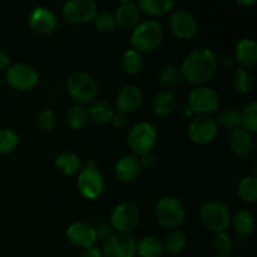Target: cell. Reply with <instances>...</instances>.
I'll return each instance as SVG.
<instances>
[{
	"mask_svg": "<svg viewBox=\"0 0 257 257\" xmlns=\"http://www.w3.org/2000/svg\"><path fill=\"white\" fill-rule=\"evenodd\" d=\"M180 69L185 80L198 87L205 85L217 72V58L208 48H198L186 57Z\"/></svg>",
	"mask_w": 257,
	"mask_h": 257,
	"instance_id": "obj_1",
	"label": "cell"
},
{
	"mask_svg": "<svg viewBox=\"0 0 257 257\" xmlns=\"http://www.w3.org/2000/svg\"><path fill=\"white\" fill-rule=\"evenodd\" d=\"M163 40V29L156 20L140 22L132 30L131 43L132 49L137 52H153Z\"/></svg>",
	"mask_w": 257,
	"mask_h": 257,
	"instance_id": "obj_2",
	"label": "cell"
},
{
	"mask_svg": "<svg viewBox=\"0 0 257 257\" xmlns=\"http://www.w3.org/2000/svg\"><path fill=\"white\" fill-rule=\"evenodd\" d=\"M67 89L77 104H87L94 102L98 94V83L85 72H75L68 78Z\"/></svg>",
	"mask_w": 257,
	"mask_h": 257,
	"instance_id": "obj_3",
	"label": "cell"
},
{
	"mask_svg": "<svg viewBox=\"0 0 257 257\" xmlns=\"http://www.w3.org/2000/svg\"><path fill=\"white\" fill-rule=\"evenodd\" d=\"M200 220L205 227L218 233L225 232L232 218L230 210L225 203L220 201H210L200 208Z\"/></svg>",
	"mask_w": 257,
	"mask_h": 257,
	"instance_id": "obj_4",
	"label": "cell"
},
{
	"mask_svg": "<svg viewBox=\"0 0 257 257\" xmlns=\"http://www.w3.org/2000/svg\"><path fill=\"white\" fill-rule=\"evenodd\" d=\"M155 213L158 223L170 230H177L186 217L182 203L177 198L171 197V196L163 197L158 201Z\"/></svg>",
	"mask_w": 257,
	"mask_h": 257,
	"instance_id": "obj_5",
	"label": "cell"
},
{
	"mask_svg": "<svg viewBox=\"0 0 257 257\" xmlns=\"http://www.w3.org/2000/svg\"><path fill=\"white\" fill-rule=\"evenodd\" d=\"M77 186L80 195L87 200H95L102 195L104 190V181L93 160L88 161L87 166L79 171Z\"/></svg>",
	"mask_w": 257,
	"mask_h": 257,
	"instance_id": "obj_6",
	"label": "cell"
},
{
	"mask_svg": "<svg viewBox=\"0 0 257 257\" xmlns=\"http://www.w3.org/2000/svg\"><path fill=\"white\" fill-rule=\"evenodd\" d=\"M128 146L137 156L151 152L157 142V130L147 122H141L130 131L127 137Z\"/></svg>",
	"mask_w": 257,
	"mask_h": 257,
	"instance_id": "obj_7",
	"label": "cell"
},
{
	"mask_svg": "<svg viewBox=\"0 0 257 257\" xmlns=\"http://www.w3.org/2000/svg\"><path fill=\"white\" fill-rule=\"evenodd\" d=\"M188 107L193 114L208 115L215 113L220 107V97L212 88L200 85L191 90L188 95Z\"/></svg>",
	"mask_w": 257,
	"mask_h": 257,
	"instance_id": "obj_8",
	"label": "cell"
},
{
	"mask_svg": "<svg viewBox=\"0 0 257 257\" xmlns=\"http://www.w3.org/2000/svg\"><path fill=\"white\" fill-rule=\"evenodd\" d=\"M5 79L13 89L28 92L38 84L39 74L32 65L25 64V63H17L8 68Z\"/></svg>",
	"mask_w": 257,
	"mask_h": 257,
	"instance_id": "obj_9",
	"label": "cell"
},
{
	"mask_svg": "<svg viewBox=\"0 0 257 257\" xmlns=\"http://www.w3.org/2000/svg\"><path fill=\"white\" fill-rule=\"evenodd\" d=\"M141 221L137 206L131 202H123L115 206L110 213V227L120 233H130L138 227Z\"/></svg>",
	"mask_w": 257,
	"mask_h": 257,
	"instance_id": "obj_10",
	"label": "cell"
},
{
	"mask_svg": "<svg viewBox=\"0 0 257 257\" xmlns=\"http://www.w3.org/2000/svg\"><path fill=\"white\" fill-rule=\"evenodd\" d=\"M97 13V4L93 0H70L62 8L64 19L73 25L92 23Z\"/></svg>",
	"mask_w": 257,
	"mask_h": 257,
	"instance_id": "obj_11",
	"label": "cell"
},
{
	"mask_svg": "<svg viewBox=\"0 0 257 257\" xmlns=\"http://www.w3.org/2000/svg\"><path fill=\"white\" fill-rule=\"evenodd\" d=\"M188 137L198 146H206L217 136V123L210 115H197L188 125Z\"/></svg>",
	"mask_w": 257,
	"mask_h": 257,
	"instance_id": "obj_12",
	"label": "cell"
},
{
	"mask_svg": "<svg viewBox=\"0 0 257 257\" xmlns=\"http://www.w3.org/2000/svg\"><path fill=\"white\" fill-rule=\"evenodd\" d=\"M137 255V243L128 233L117 232L110 235L102 250L103 257H135Z\"/></svg>",
	"mask_w": 257,
	"mask_h": 257,
	"instance_id": "obj_13",
	"label": "cell"
},
{
	"mask_svg": "<svg viewBox=\"0 0 257 257\" xmlns=\"http://www.w3.org/2000/svg\"><path fill=\"white\" fill-rule=\"evenodd\" d=\"M170 29L180 39H191L197 33L198 24L192 13L186 9H178L171 14Z\"/></svg>",
	"mask_w": 257,
	"mask_h": 257,
	"instance_id": "obj_14",
	"label": "cell"
},
{
	"mask_svg": "<svg viewBox=\"0 0 257 257\" xmlns=\"http://www.w3.org/2000/svg\"><path fill=\"white\" fill-rule=\"evenodd\" d=\"M67 237L77 247L89 248L94 246L97 242V232H95L94 226L89 225L87 222H74L68 227Z\"/></svg>",
	"mask_w": 257,
	"mask_h": 257,
	"instance_id": "obj_15",
	"label": "cell"
},
{
	"mask_svg": "<svg viewBox=\"0 0 257 257\" xmlns=\"http://www.w3.org/2000/svg\"><path fill=\"white\" fill-rule=\"evenodd\" d=\"M29 27L37 34L49 35L57 28V18H55L54 13L48 8L38 7L30 13Z\"/></svg>",
	"mask_w": 257,
	"mask_h": 257,
	"instance_id": "obj_16",
	"label": "cell"
},
{
	"mask_svg": "<svg viewBox=\"0 0 257 257\" xmlns=\"http://www.w3.org/2000/svg\"><path fill=\"white\" fill-rule=\"evenodd\" d=\"M143 99L142 90L137 85H125L119 93L117 94L115 98V107H117L118 113L120 114H130V113L135 112L138 107L141 105Z\"/></svg>",
	"mask_w": 257,
	"mask_h": 257,
	"instance_id": "obj_17",
	"label": "cell"
},
{
	"mask_svg": "<svg viewBox=\"0 0 257 257\" xmlns=\"http://www.w3.org/2000/svg\"><path fill=\"white\" fill-rule=\"evenodd\" d=\"M141 171H142L141 160L138 158V156L133 155H128L120 158L115 163L114 167L115 176L122 182H132L140 176Z\"/></svg>",
	"mask_w": 257,
	"mask_h": 257,
	"instance_id": "obj_18",
	"label": "cell"
},
{
	"mask_svg": "<svg viewBox=\"0 0 257 257\" xmlns=\"http://www.w3.org/2000/svg\"><path fill=\"white\" fill-rule=\"evenodd\" d=\"M141 12L137 3L123 2L114 13L115 24L124 30L133 29L140 23Z\"/></svg>",
	"mask_w": 257,
	"mask_h": 257,
	"instance_id": "obj_19",
	"label": "cell"
},
{
	"mask_svg": "<svg viewBox=\"0 0 257 257\" xmlns=\"http://www.w3.org/2000/svg\"><path fill=\"white\" fill-rule=\"evenodd\" d=\"M253 137L250 132L243 128H237L230 137V147L233 155L237 157H246L253 150Z\"/></svg>",
	"mask_w": 257,
	"mask_h": 257,
	"instance_id": "obj_20",
	"label": "cell"
},
{
	"mask_svg": "<svg viewBox=\"0 0 257 257\" xmlns=\"http://www.w3.org/2000/svg\"><path fill=\"white\" fill-rule=\"evenodd\" d=\"M235 62L242 67H253L257 63V44L251 38H245L240 40L236 45Z\"/></svg>",
	"mask_w": 257,
	"mask_h": 257,
	"instance_id": "obj_21",
	"label": "cell"
},
{
	"mask_svg": "<svg viewBox=\"0 0 257 257\" xmlns=\"http://www.w3.org/2000/svg\"><path fill=\"white\" fill-rule=\"evenodd\" d=\"M89 119L94 120L98 124H107L112 122L114 117V109L112 105L105 100H94L90 103L89 108L87 109Z\"/></svg>",
	"mask_w": 257,
	"mask_h": 257,
	"instance_id": "obj_22",
	"label": "cell"
},
{
	"mask_svg": "<svg viewBox=\"0 0 257 257\" xmlns=\"http://www.w3.org/2000/svg\"><path fill=\"white\" fill-rule=\"evenodd\" d=\"M233 225V230L241 237H247L253 232L256 226L255 215L248 210H241L236 213L233 220H231Z\"/></svg>",
	"mask_w": 257,
	"mask_h": 257,
	"instance_id": "obj_23",
	"label": "cell"
},
{
	"mask_svg": "<svg viewBox=\"0 0 257 257\" xmlns=\"http://www.w3.org/2000/svg\"><path fill=\"white\" fill-rule=\"evenodd\" d=\"M55 167L63 175L72 176L75 173H79V171L82 170V160H80L79 156L73 152L60 153L55 158Z\"/></svg>",
	"mask_w": 257,
	"mask_h": 257,
	"instance_id": "obj_24",
	"label": "cell"
},
{
	"mask_svg": "<svg viewBox=\"0 0 257 257\" xmlns=\"http://www.w3.org/2000/svg\"><path fill=\"white\" fill-rule=\"evenodd\" d=\"M176 105H177L176 95L170 90H161L155 95L152 100L153 110L158 115L171 114L175 110Z\"/></svg>",
	"mask_w": 257,
	"mask_h": 257,
	"instance_id": "obj_25",
	"label": "cell"
},
{
	"mask_svg": "<svg viewBox=\"0 0 257 257\" xmlns=\"http://www.w3.org/2000/svg\"><path fill=\"white\" fill-rule=\"evenodd\" d=\"M140 12L151 17H163L173 8L172 0H140L137 3Z\"/></svg>",
	"mask_w": 257,
	"mask_h": 257,
	"instance_id": "obj_26",
	"label": "cell"
},
{
	"mask_svg": "<svg viewBox=\"0 0 257 257\" xmlns=\"http://www.w3.org/2000/svg\"><path fill=\"white\" fill-rule=\"evenodd\" d=\"M137 253L140 257H160L163 253L162 241L155 236H146L137 243Z\"/></svg>",
	"mask_w": 257,
	"mask_h": 257,
	"instance_id": "obj_27",
	"label": "cell"
},
{
	"mask_svg": "<svg viewBox=\"0 0 257 257\" xmlns=\"http://www.w3.org/2000/svg\"><path fill=\"white\" fill-rule=\"evenodd\" d=\"M143 57L140 52L135 49H127L122 55V68L125 74H138L143 69Z\"/></svg>",
	"mask_w": 257,
	"mask_h": 257,
	"instance_id": "obj_28",
	"label": "cell"
},
{
	"mask_svg": "<svg viewBox=\"0 0 257 257\" xmlns=\"http://www.w3.org/2000/svg\"><path fill=\"white\" fill-rule=\"evenodd\" d=\"M187 238L186 235L180 230H172L165 238L163 243V251H167L171 255H178L182 252L186 247Z\"/></svg>",
	"mask_w": 257,
	"mask_h": 257,
	"instance_id": "obj_29",
	"label": "cell"
},
{
	"mask_svg": "<svg viewBox=\"0 0 257 257\" xmlns=\"http://www.w3.org/2000/svg\"><path fill=\"white\" fill-rule=\"evenodd\" d=\"M237 195L243 202L253 203L257 200V178L256 176H247L238 182Z\"/></svg>",
	"mask_w": 257,
	"mask_h": 257,
	"instance_id": "obj_30",
	"label": "cell"
},
{
	"mask_svg": "<svg viewBox=\"0 0 257 257\" xmlns=\"http://www.w3.org/2000/svg\"><path fill=\"white\" fill-rule=\"evenodd\" d=\"M183 80L185 79H183L181 69L176 65H166L158 74V83L166 88L177 87Z\"/></svg>",
	"mask_w": 257,
	"mask_h": 257,
	"instance_id": "obj_31",
	"label": "cell"
},
{
	"mask_svg": "<svg viewBox=\"0 0 257 257\" xmlns=\"http://www.w3.org/2000/svg\"><path fill=\"white\" fill-rule=\"evenodd\" d=\"M232 85L240 94H248L253 89V78L245 68H238L232 75Z\"/></svg>",
	"mask_w": 257,
	"mask_h": 257,
	"instance_id": "obj_32",
	"label": "cell"
},
{
	"mask_svg": "<svg viewBox=\"0 0 257 257\" xmlns=\"http://www.w3.org/2000/svg\"><path fill=\"white\" fill-rule=\"evenodd\" d=\"M89 117L84 107L75 104L67 112V123L73 130H82L87 125Z\"/></svg>",
	"mask_w": 257,
	"mask_h": 257,
	"instance_id": "obj_33",
	"label": "cell"
},
{
	"mask_svg": "<svg viewBox=\"0 0 257 257\" xmlns=\"http://www.w3.org/2000/svg\"><path fill=\"white\" fill-rule=\"evenodd\" d=\"M241 113V125H243V130L252 133L257 132V102H251L242 109Z\"/></svg>",
	"mask_w": 257,
	"mask_h": 257,
	"instance_id": "obj_34",
	"label": "cell"
},
{
	"mask_svg": "<svg viewBox=\"0 0 257 257\" xmlns=\"http://www.w3.org/2000/svg\"><path fill=\"white\" fill-rule=\"evenodd\" d=\"M19 145V136L10 128L0 130V155L13 152Z\"/></svg>",
	"mask_w": 257,
	"mask_h": 257,
	"instance_id": "obj_35",
	"label": "cell"
},
{
	"mask_svg": "<svg viewBox=\"0 0 257 257\" xmlns=\"http://www.w3.org/2000/svg\"><path fill=\"white\" fill-rule=\"evenodd\" d=\"M218 124L222 125L226 130H237L241 125V113L237 109H232V108H228V109L222 110V112L218 114L217 117ZM216 122V123H217Z\"/></svg>",
	"mask_w": 257,
	"mask_h": 257,
	"instance_id": "obj_36",
	"label": "cell"
},
{
	"mask_svg": "<svg viewBox=\"0 0 257 257\" xmlns=\"http://www.w3.org/2000/svg\"><path fill=\"white\" fill-rule=\"evenodd\" d=\"M93 23H94L98 32L100 33H110L115 29V27H117L114 15L110 14V13L108 12L97 13Z\"/></svg>",
	"mask_w": 257,
	"mask_h": 257,
	"instance_id": "obj_37",
	"label": "cell"
},
{
	"mask_svg": "<svg viewBox=\"0 0 257 257\" xmlns=\"http://www.w3.org/2000/svg\"><path fill=\"white\" fill-rule=\"evenodd\" d=\"M37 123L40 130L45 131V132H50L55 127V124H57L55 112L50 109V108H45V109L40 110L37 117Z\"/></svg>",
	"mask_w": 257,
	"mask_h": 257,
	"instance_id": "obj_38",
	"label": "cell"
},
{
	"mask_svg": "<svg viewBox=\"0 0 257 257\" xmlns=\"http://www.w3.org/2000/svg\"><path fill=\"white\" fill-rule=\"evenodd\" d=\"M233 241L226 232H218L213 238V247L217 251L218 255H228L232 250Z\"/></svg>",
	"mask_w": 257,
	"mask_h": 257,
	"instance_id": "obj_39",
	"label": "cell"
},
{
	"mask_svg": "<svg viewBox=\"0 0 257 257\" xmlns=\"http://www.w3.org/2000/svg\"><path fill=\"white\" fill-rule=\"evenodd\" d=\"M110 123H112L113 127L117 128V130H123V128H124L125 125L128 124L127 115L120 114V113H118V114H114V117H113L112 122H110Z\"/></svg>",
	"mask_w": 257,
	"mask_h": 257,
	"instance_id": "obj_40",
	"label": "cell"
},
{
	"mask_svg": "<svg viewBox=\"0 0 257 257\" xmlns=\"http://www.w3.org/2000/svg\"><path fill=\"white\" fill-rule=\"evenodd\" d=\"M95 232H97V240L98 238H107L110 235V227L104 222H100L98 227H95Z\"/></svg>",
	"mask_w": 257,
	"mask_h": 257,
	"instance_id": "obj_41",
	"label": "cell"
},
{
	"mask_svg": "<svg viewBox=\"0 0 257 257\" xmlns=\"http://www.w3.org/2000/svg\"><path fill=\"white\" fill-rule=\"evenodd\" d=\"M140 160H141V165H142V167L152 168L153 166L156 165V157L155 155H152L151 152L143 155L142 158H140Z\"/></svg>",
	"mask_w": 257,
	"mask_h": 257,
	"instance_id": "obj_42",
	"label": "cell"
},
{
	"mask_svg": "<svg viewBox=\"0 0 257 257\" xmlns=\"http://www.w3.org/2000/svg\"><path fill=\"white\" fill-rule=\"evenodd\" d=\"M10 57L8 53H5L4 50H0V72H4L8 70V68L10 67Z\"/></svg>",
	"mask_w": 257,
	"mask_h": 257,
	"instance_id": "obj_43",
	"label": "cell"
},
{
	"mask_svg": "<svg viewBox=\"0 0 257 257\" xmlns=\"http://www.w3.org/2000/svg\"><path fill=\"white\" fill-rule=\"evenodd\" d=\"M79 257H103L102 256V251L99 250L98 247H89V248H85L82 253H80Z\"/></svg>",
	"mask_w": 257,
	"mask_h": 257,
	"instance_id": "obj_44",
	"label": "cell"
},
{
	"mask_svg": "<svg viewBox=\"0 0 257 257\" xmlns=\"http://www.w3.org/2000/svg\"><path fill=\"white\" fill-rule=\"evenodd\" d=\"M235 58L233 57H226L223 59V67L225 68H232L235 65Z\"/></svg>",
	"mask_w": 257,
	"mask_h": 257,
	"instance_id": "obj_45",
	"label": "cell"
},
{
	"mask_svg": "<svg viewBox=\"0 0 257 257\" xmlns=\"http://www.w3.org/2000/svg\"><path fill=\"white\" fill-rule=\"evenodd\" d=\"M182 114L185 115V117H192V114H193V112L192 110L190 109V107H183V109H182Z\"/></svg>",
	"mask_w": 257,
	"mask_h": 257,
	"instance_id": "obj_46",
	"label": "cell"
},
{
	"mask_svg": "<svg viewBox=\"0 0 257 257\" xmlns=\"http://www.w3.org/2000/svg\"><path fill=\"white\" fill-rule=\"evenodd\" d=\"M255 0H248V2H237L238 5H245V7H248V5L255 4Z\"/></svg>",
	"mask_w": 257,
	"mask_h": 257,
	"instance_id": "obj_47",
	"label": "cell"
},
{
	"mask_svg": "<svg viewBox=\"0 0 257 257\" xmlns=\"http://www.w3.org/2000/svg\"><path fill=\"white\" fill-rule=\"evenodd\" d=\"M211 257H231V256H228V255H215V256H211Z\"/></svg>",
	"mask_w": 257,
	"mask_h": 257,
	"instance_id": "obj_48",
	"label": "cell"
}]
</instances>
